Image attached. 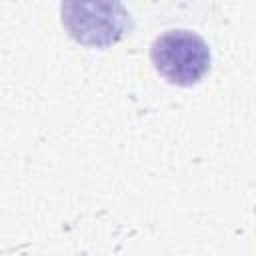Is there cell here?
Listing matches in <instances>:
<instances>
[{
	"instance_id": "obj_1",
	"label": "cell",
	"mask_w": 256,
	"mask_h": 256,
	"mask_svg": "<svg viewBox=\"0 0 256 256\" xmlns=\"http://www.w3.org/2000/svg\"><path fill=\"white\" fill-rule=\"evenodd\" d=\"M62 24L86 48H108L132 30L120 0H62Z\"/></svg>"
},
{
	"instance_id": "obj_2",
	"label": "cell",
	"mask_w": 256,
	"mask_h": 256,
	"mask_svg": "<svg viewBox=\"0 0 256 256\" xmlns=\"http://www.w3.org/2000/svg\"><path fill=\"white\" fill-rule=\"evenodd\" d=\"M154 70L170 84L194 86L210 70L212 54L202 36L190 30H168L160 34L152 48Z\"/></svg>"
}]
</instances>
